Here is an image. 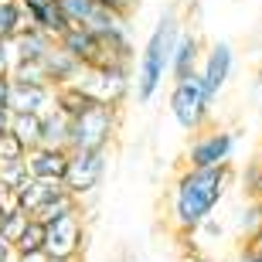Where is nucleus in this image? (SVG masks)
I'll return each mask as SVG.
<instances>
[{
	"instance_id": "15",
	"label": "nucleus",
	"mask_w": 262,
	"mask_h": 262,
	"mask_svg": "<svg viewBox=\"0 0 262 262\" xmlns=\"http://www.w3.org/2000/svg\"><path fill=\"white\" fill-rule=\"evenodd\" d=\"M24 10H28V24H31V28H41L45 34H51V38H61V34L72 28V20H68L65 10H61V0L24 4Z\"/></svg>"
},
{
	"instance_id": "14",
	"label": "nucleus",
	"mask_w": 262,
	"mask_h": 262,
	"mask_svg": "<svg viewBox=\"0 0 262 262\" xmlns=\"http://www.w3.org/2000/svg\"><path fill=\"white\" fill-rule=\"evenodd\" d=\"M41 72H45V78H48L55 89H65V85H75L78 78L85 75V65H82L75 55H68L61 45H55V48L45 55V61H41Z\"/></svg>"
},
{
	"instance_id": "10",
	"label": "nucleus",
	"mask_w": 262,
	"mask_h": 262,
	"mask_svg": "<svg viewBox=\"0 0 262 262\" xmlns=\"http://www.w3.org/2000/svg\"><path fill=\"white\" fill-rule=\"evenodd\" d=\"M55 96H58V89L48 78H14L10 82V109L14 113H48L55 106Z\"/></svg>"
},
{
	"instance_id": "29",
	"label": "nucleus",
	"mask_w": 262,
	"mask_h": 262,
	"mask_svg": "<svg viewBox=\"0 0 262 262\" xmlns=\"http://www.w3.org/2000/svg\"><path fill=\"white\" fill-rule=\"evenodd\" d=\"M51 255L48 252H17L14 255V262H48Z\"/></svg>"
},
{
	"instance_id": "1",
	"label": "nucleus",
	"mask_w": 262,
	"mask_h": 262,
	"mask_svg": "<svg viewBox=\"0 0 262 262\" xmlns=\"http://www.w3.org/2000/svg\"><path fill=\"white\" fill-rule=\"evenodd\" d=\"M232 187V164L222 167H181L167 198V225L174 235H194Z\"/></svg>"
},
{
	"instance_id": "3",
	"label": "nucleus",
	"mask_w": 262,
	"mask_h": 262,
	"mask_svg": "<svg viewBox=\"0 0 262 262\" xmlns=\"http://www.w3.org/2000/svg\"><path fill=\"white\" fill-rule=\"evenodd\" d=\"M116 129H119V106L96 99V102H89L78 116H72L68 146H72V150H109Z\"/></svg>"
},
{
	"instance_id": "13",
	"label": "nucleus",
	"mask_w": 262,
	"mask_h": 262,
	"mask_svg": "<svg viewBox=\"0 0 262 262\" xmlns=\"http://www.w3.org/2000/svg\"><path fill=\"white\" fill-rule=\"evenodd\" d=\"M68 154H72L68 146H34V150H28V174L45 177V181H61L68 170Z\"/></svg>"
},
{
	"instance_id": "31",
	"label": "nucleus",
	"mask_w": 262,
	"mask_h": 262,
	"mask_svg": "<svg viewBox=\"0 0 262 262\" xmlns=\"http://www.w3.org/2000/svg\"><path fill=\"white\" fill-rule=\"evenodd\" d=\"M14 255H17V252H14V245H10L7 238H0V262H14Z\"/></svg>"
},
{
	"instance_id": "8",
	"label": "nucleus",
	"mask_w": 262,
	"mask_h": 262,
	"mask_svg": "<svg viewBox=\"0 0 262 262\" xmlns=\"http://www.w3.org/2000/svg\"><path fill=\"white\" fill-rule=\"evenodd\" d=\"M232 72H235V48L232 45H228V41L208 45V51H204V58H201V68H198V78H201L204 92H208L214 102H218V96L225 92Z\"/></svg>"
},
{
	"instance_id": "35",
	"label": "nucleus",
	"mask_w": 262,
	"mask_h": 262,
	"mask_svg": "<svg viewBox=\"0 0 262 262\" xmlns=\"http://www.w3.org/2000/svg\"><path fill=\"white\" fill-rule=\"evenodd\" d=\"M191 262H208V259H191Z\"/></svg>"
},
{
	"instance_id": "28",
	"label": "nucleus",
	"mask_w": 262,
	"mask_h": 262,
	"mask_svg": "<svg viewBox=\"0 0 262 262\" xmlns=\"http://www.w3.org/2000/svg\"><path fill=\"white\" fill-rule=\"evenodd\" d=\"M99 4H106V7L119 10V14H126V17H133V10L140 7V0H99Z\"/></svg>"
},
{
	"instance_id": "38",
	"label": "nucleus",
	"mask_w": 262,
	"mask_h": 262,
	"mask_svg": "<svg viewBox=\"0 0 262 262\" xmlns=\"http://www.w3.org/2000/svg\"><path fill=\"white\" fill-rule=\"evenodd\" d=\"M129 262H136V259H129Z\"/></svg>"
},
{
	"instance_id": "25",
	"label": "nucleus",
	"mask_w": 262,
	"mask_h": 262,
	"mask_svg": "<svg viewBox=\"0 0 262 262\" xmlns=\"http://www.w3.org/2000/svg\"><path fill=\"white\" fill-rule=\"evenodd\" d=\"M28 157L24 160H10V164H0V181L4 184H10V187H17L20 181H28Z\"/></svg>"
},
{
	"instance_id": "16",
	"label": "nucleus",
	"mask_w": 262,
	"mask_h": 262,
	"mask_svg": "<svg viewBox=\"0 0 262 262\" xmlns=\"http://www.w3.org/2000/svg\"><path fill=\"white\" fill-rule=\"evenodd\" d=\"M61 181H45V177H28V181H20L17 191H14V204L17 208H24L28 214H34L41 208V204L48 201L51 194H58L61 191Z\"/></svg>"
},
{
	"instance_id": "27",
	"label": "nucleus",
	"mask_w": 262,
	"mask_h": 262,
	"mask_svg": "<svg viewBox=\"0 0 262 262\" xmlns=\"http://www.w3.org/2000/svg\"><path fill=\"white\" fill-rule=\"evenodd\" d=\"M235 262H262V249H259V245H252V242H242V249H238Z\"/></svg>"
},
{
	"instance_id": "4",
	"label": "nucleus",
	"mask_w": 262,
	"mask_h": 262,
	"mask_svg": "<svg viewBox=\"0 0 262 262\" xmlns=\"http://www.w3.org/2000/svg\"><path fill=\"white\" fill-rule=\"evenodd\" d=\"M167 109H170V116H174V123L181 129L198 133V129H204V123H208V116H211L214 99L204 92L201 78L191 75V78H177L174 85H170Z\"/></svg>"
},
{
	"instance_id": "11",
	"label": "nucleus",
	"mask_w": 262,
	"mask_h": 262,
	"mask_svg": "<svg viewBox=\"0 0 262 262\" xmlns=\"http://www.w3.org/2000/svg\"><path fill=\"white\" fill-rule=\"evenodd\" d=\"M55 45H58V38H51V34H45L41 28H31L28 24L17 38L10 41V58H14V65H41L45 55H48Z\"/></svg>"
},
{
	"instance_id": "37",
	"label": "nucleus",
	"mask_w": 262,
	"mask_h": 262,
	"mask_svg": "<svg viewBox=\"0 0 262 262\" xmlns=\"http://www.w3.org/2000/svg\"><path fill=\"white\" fill-rule=\"evenodd\" d=\"M259 204H262V198H259Z\"/></svg>"
},
{
	"instance_id": "6",
	"label": "nucleus",
	"mask_w": 262,
	"mask_h": 262,
	"mask_svg": "<svg viewBox=\"0 0 262 262\" xmlns=\"http://www.w3.org/2000/svg\"><path fill=\"white\" fill-rule=\"evenodd\" d=\"M238 133L235 129H198L184 150V167H222L232 164Z\"/></svg>"
},
{
	"instance_id": "5",
	"label": "nucleus",
	"mask_w": 262,
	"mask_h": 262,
	"mask_svg": "<svg viewBox=\"0 0 262 262\" xmlns=\"http://www.w3.org/2000/svg\"><path fill=\"white\" fill-rule=\"evenodd\" d=\"M75 85H82L89 96L102 99V102L123 106V99L133 96V72H129V61H106V65L85 68V75Z\"/></svg>"
},
{
	"instance_id": "9",
	"label": "nucleus",
	"mask_w": 262,
	"mask_h": 262,
	"mask_svg": "<svg viewBox=\"0 0 262 262\" xmlns=\"http://www.w3.org/2000/svg\"><path fill=\"white\" fill-rule=\"evenodd\" d=\"M85 249V225H82V211H72L58 222H48L45 232V252L48 255H65V259H78Z\"/></svg>"
},
{
	"instance_id": "17",
	"label": "nucleus",
	"mask_w": 262,
	"mask_h": 262,
	"mask_svg": "<svg viewBox=\"0 0 262 262\" xmlns=\"http://www.w3.org/2000/svg\"><path fill=\"white\" fill-rule=\"evenodd\" d=\"M68 133H72V119L61 109L51 106L48 113H41V143L48 146H68ZM72 150V146H68Z\"/></svg>"
},
{
	"instance_id": "19",
	"label": "nucleus",
	"mask_w": 262,
	"mask_h": 262,
	"mask_svg": "<svg viewBox=\"0 0 262 262\" xmlns=\"http://www.w3.org/2000/svg\"><path fill=\"white\" fill-rule=\"evenodd\" d=\"M45 232H48V225L31 214L20 235L14 238V252H45Z\"/></svg>"
},
{
	"instance_id": "33",
	"label": "nucleus",
	"mask_w": 262,
	"mask_h": 262,
	"mask_svg": "<svg viewBox=\"0 0 262 262\" xmlns=\"http://www.w3.org/2000/svg\"><path fill=\"white\" fill-rule=\"evenodd\" d=\"M245 242H252V245H259V249H262V228H259V232L252 235V238H245Z\"/></svg>"
},
{
	"instance_id": "30",
	"label": "nucleus",
	"mask_w": 262,
	"mask_h": 262,
	"mask_svg": "<svg viewBox=\"0 0 262 262\" xmlns=\"http://www.w3.org/2000/svg\"><path fill=\"white\" fill-rule=\"evenodd\" d=\"M10 123H14V109H10V106H0V133H7Z\"/></svg>"
},
{
	"instance_id": "7",
	"label": "nucleus",
	"mask_w": 262,
	"mask_h": 262,
	"mask_svg": "<svg viewBox=\"0 0 262 262\" xmlns=\"http://www.w3.org/2000/svg\"><path fill=\"white\" fill-rule=\"evenodd\" d=\"M106 157H109L106 150H72L68 154V170L61 177L65 191H72L78 201L96 194L102 177H106Z\"/></svg>"
},
{
	"instance_id": "20",
	"label": "nucleus",
	"mask_w": 262,
	"mask_h": 262,
	"mask_svg": "<svg viewBox=\"0 0 262 262\" xmlns=\"http://www.w3.org/2000/svg\"><path fill=\"white\" fill-rule=\"evenodd\" d=\"M10 129L20 136V143L28 146V150L41 146V113H14Z\"/></svg>"
},
{
	"instance_id": "2",
	"label": "nucleus",
	"mask_w": 262,
	"mask_h": 262,
	"mask_svg": "<svg viewBox=\"0 0 262 262\" xmlns=\"http://www.w3.org/2000/svg\"><path fill=\"white\" fill-rule=\"evenodd\" d=\"M181 38V20L174 10H164L154 31L146 34L140 58L133 68V96L140 106L154 102L157 92L164 89V78H170V58H174V45Z\"/></svg>"
},
{
	"instance_id": "24",
	"label": "nucleus",
	"mask_w": 262,
	"mask_h": 262,
	"mask_svg": "<svg viewBox=\"0 0 262 262\" xmlns=\"http://www.w3.org/2000/svg\"><path fill=\"white\" fill-rule=\"evenodd\" d=\"M96 7H99V0H61V10H65V17L72 24H85Z\"/></svg>"
},
{
	"instance_id": "36",
	"label": "nucleus",
	"mask_w": 262,
	"mask_h": 262,
	"mask_svg": "<svg viewBox=\"0 0 262 262\" xmlns=\"http://www.w3.org/2000/svg\"><path fill=\"white\" fill-rule=\"evenodd\" d=\"M0 214H4V204H0Z\"/></svg>"
},
{
	"instance_id": "21",
	"label": "nucleus",
	"mask_w": 262,
	"mask_h": 262,
	"mask_svg": "<svg viewBox=\"0 0 262 262\" xmlns=\"http://www.w3.org/2000/svg\"><path fill=\"white\" fill-rule=\"evenodd\" d=\"M235 228H238V235H242V242L252 238V235L262 228V204H259V198H252L242 211L235 214Z\"/></svg>"
},
{
	"instance_id": "26",
	"label": "nucleus",
	"mask_w": 262,
	"mask_h": 262,
	"mask_svg": "<svg viewBox=\"0 0 262 262\" xmlns=\"http://www.w3.org/2000/svg\"><path fill=\"white\" fill-rule=\"evenodd\" d=\"M245 191H249V198H262V157H259V160L252 164V170H249Z\"/></svg>"
},
{
	"instance_id": "34",
	"label": "nucleus",
	"mask_w": 262,
	"mask_h": 262,
	"mask_svg": "<svg viewBox=\"0 0 262 262\" xmlns=\"http://www.w3.org/2000/svg\"><path fill=\"white\" fill-rule=\"evenodd\" d=\"M24 4H45V0H24Z\"/></svg>"
},
{
	"instance_id": "12",
	"label": "nucleus",
	"mask_w": 262,
	"mask_h": 262,
	"mask_svg": "<svg viewBox=\"0 0 262 262\" xmlns=\"http://www.w3.org/2000/svg\"><path fill=\"white\" fill-rule=\"evenodd\" d=\"M201 58H204V48H201V38H198V31L181 28V38H177V45H174V58H170V82L198 75Z\"/></svg>"
},
{
	"instance_id": "22",
	"label": "nucleus",
	"mask_w": 262,
	"mask_h": 262,
	"mask_svg": "<svg viewBox=\"0 0 262 262\" xmlns=\"http://www.w3.org/2000/svg\"><path fill=\"white\" fill-rule=\"evenodd\" d=\"M31 214L24 211V208H17V204H10V208H4V214H0V238H7L10 245H14V238L20 235V228L28 225Z\"/></svg>"
},
{
	"instance_id": "32",
	"label": "nucleus",
	"mask_w": 262,
	"mask_h": 262,
	"mask_svg": "<svg viewBox=\"0 0 262 262\" xmlns=\"http://www.w3.org/2000/svg\"><path fill=\"white\" fill-rule=\"evenodd\" d=\"M252 85H255V96L262 99V65H259V72H255V78H252Z\"/></svg>"
},
{
	"instance_id": "18",
	"label": "nucleus",
	"mask_w": 262,
	"mask_h": 262,
	"mask_svg": "<svg viewBox=\"0 0 262 262\" xmlns=\"http://www.w3.org/2000/svg\"><path fill=\"white\" fill-rule=\"evenodd\" d=\"M28 28L24 0H0V41H14Z\"/></svg>"
},
{
	"instance_id": "23",
	"label": "nucleus",
	"mask_w": 262,
	"mask_h": 262,
	"mask_svg": "<svg viewBox=\"0 0 262 262\" xmlns=\"http://www.w3.org/2000/svg\"><path fill=\"white\" fill-rule=\"evenodd\" d=\"M28 157V146L20 143V136L14 129L0 133V164H10V160H24Z\"/></svg>"
}]
</instances>
